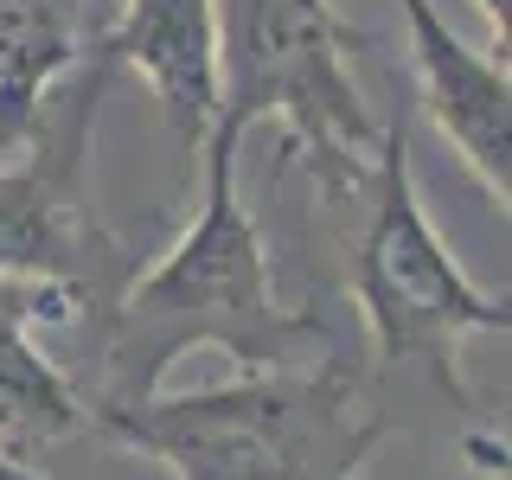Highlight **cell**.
<instances>
[{
	"label": "cell",
	"mask_w": 512,
	"mask_h": 480,
	"mask_svg": "<svg viewBox=\"0 0 512 480\" xmlns=\"http://www.w3.org/2000/svg\"><path fill=\"white\" fill-rule=\"evenodd\" d=\"M372 205H365V231L352 250V301L365 314L378 359H410L442 384L448 397H468L461 384V340L474 333H512L506 295H487L468 269L455 263V250L442 244V231L423 212L410 167V122L391 116L378 128L372 148Z\"/></svg>",
	"instance_id": "277c9868"
},
{
	"label": "cell",
	"mask_w": 512,
	"mask_h": 480,
	"mask_svg": "<svg viewBox=\"0 0 512 480\" xmlns=\"http://www.w3.org/2000/svg\"><path fill=\"white\" fill-rule=\"evenodd\" d=\"M109 90V77L90 64V77L77 96L58 109H45L39 135H32L26 160L0 167V282H32V288H64V295L90 301L96 276L116 250L90 218L84 192V160H90V122L96 96Z\"/></svg>",
	"instance_id": "5b68a950"
},
{
	"label": "cell",
	"mask_w": 512,
	"mask_h": 480,
	"mask_svg": "<svg viewBox=\"0 0 512 480\" xmlns=\"http://www.w3.org/2000/svg\"><path fill=\"white\" fill-rule=\"evenodd\" d=\"M0 480H45V474H32L20 455H13V448H0Z\"/></svg>",
	"instance_id": "8fae6325"
},
{
	"label": "cell",
	"mask_w": 512,
	"mask_h": 480,
	"mask_svg": "<svg viewBox=\"0 0 512 480\" xmlns=\"http://www.w3.org/2000/svg\"><path fill=\"white\" fill-rule=\"evenodd\" d=\"M77 295L32 282H0V436L58 442L90 429V397L32 346V320H71Z\"/></svg>",
	"instance_id": "ba28073f"
},
{
	"label": "cell",
	"mask_w": 512,
	"mask_h": 480,
	"mask_svg": "<svg viewBox=\"0 0 512 480\" xmlns=\"http://www.w3.org/2000/svg\"><path fill=\"white\" fill-rule=\"evenodd\" d=\"M410 32V64L416 90H423L429 122L442 128V141H455V154L468 160V173L487 186V199H512V84L506 58H480L468 39L436 13V0H397Z\"/></svg>",
	"instance_id": "8992f818"
},
{
	"label": "cell",
	"mask_w": 512,
	"mask_h": 480,
	"mask_svg": "<svg viewBox=\"0 0 512 480\" xmlns=\"http://www.w3.org/2000/svg\"><path fill=\"white\" fill-rule=\"evenodd\" d=\"M480 13H487V32H493V52L506 58V20H512V0H474Z\"/></svg>",
	"instance_id": "30bf717a"
},
{
	"label": "cell",
	"mask_w": 512,
	"mask_h": 480,
	"mask_svg": "<svg viewBox=\"0 0 512 480\" xmlns=\"http://www.w3.org/2000/svg\"><path fill=\"white\" fill-rule=\"evenodd\" d=\"M90 429L154 455L173 480H359L391 436L346 359L263 365L205 391L90 404Z\"/></svg>",
	"instance_id": "7a4b0ae2"
},
{
	"label": "cell",
	"mask_w": 512,
	"mask_h": 480,
	"mask_svg": "<svg viewBox=\"0 0 512 480\" xmlns=\"http://www.w3.org/2000/svg\"><path fill=\"white\" fill-rule=\"evenodd\" d=\"M96 71L141 77L154 90L167 128L199 148L218 122V26L212 0H122L96 39Z\"/></svg>",
	"instance_id": "52a82bcc"
},
{
	"label": "cell",
	"mask_w": 512,
	"mask_h": 480,
	"mask_svg": "<svg viewBox=\"0 0 512 480\" xmlns=\"http://www.w3.org/2000/svg\"><path fill=\"white\" fill-rule=\"evenodd\" d=\"M237 141L244 128L212 122L199 141L205 154V199L160 263L122 288L103 320V384L90 404H128V397L167 391L173 359L186 352H224L244 372L295 365V352L320 333L314 314H295L276 288L263 231L237 199Z\"/></svg>",
	"instance_id": "6da1fadb"
},
{
	"label": "cell",
	"mask_w": 512,
	"mask_h": 480,
	"mask_svg": "<svg viewBox=\"0 0 512 480\" xmlns=\"http://www.w3.org/2000/svg\"><path fill=\"white\" fill-rule=\"evenodd\" d=\"M84 45L58 0H0V154H26Z\"/></svg>",
	"instance_id": "9c48e42d"
},
{
	"label": "cell",
	"mask_w": 512,
	"mask_h": 480,
	"mask_svg": "<svg viewBox=\"0 0 512 480\" xmlns=\"http://www.w3.org/2000/svg\"><path fill=\"white\" fill-rule=\"evenodd\" d=\"M218 26V122H282L320 186L365 180L378 122L346 71L365 32L333 0H212Z\"/></svg>",
	"instance_id": "3957f363"
}]
</instances>
